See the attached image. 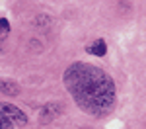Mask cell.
I'll use <instances>...</instances> for the list:
<instances>
[{
	"instance_id": "6da1fadb",
	"label": "cell",
	"mask_w": 146,
	"mask_h": 129,
	"mask_svg": "<svg viewBox=\"0 0 146 129\" xmlns=\"http://www.w3.org/2000/svg\"><path fill=\"white\" fill-rule=\"evenodd\" d=\"M62 82L84 114L92 117H105L113 112L117 88L113 78L103 69L90 63H74L64 70Z\"/></svg>"
},
{
	"instance_id": "7a4b0ae2",
	"label": "cell",
	"mask_w": 146,
	"mask_h": 129,
	"mask_svg": "<svg viewBox=\"0 0 146 129\" xmlns=\"http://www.w3.org/2000/svg\"><path fill=\"white\" fill-rule=\"evenodd\" d=\"M0 114H4L16 127L27 125V116L23 114L20 108H16L14 104H10V102H0Z\"/></svg>"
},
{
	"instance_id": "3957f363",
	"label": "cell",
	"mask_w": 146,
	"mask_h": 129,
	"mask_svg": "<svg viewBox=\"0 0 146 129\" xmlns=\"http://www.w3.org/2000/svg\"><path fill=\"white\" fill-rule=\"evenodd\" d=\"M62 114V104L60 102H47L41 110H39V123L41 125H47V123H51L53 119Z\"/></svg>"
},
{
	"instance_id": "277c9868",
	"label": "cell",
	"mask_w": 146,
	"mask_h": 129,
	"mask_svg": "<svg viewBox=\"0 0 146 129\" xmlns=\"http://www.w3.org/2000/svg\"><path fill=\"white\" fill-rule=\"evenodd\" d=\"M0 92L6 94V96H18V94H20V84L16 80L0 78Z\"/></svg>"
},
{
	"instance_id": "5b68a950",
	"label": "cell",
	"mask_w": 146,
	"mask_h": 129,
	"mask_svg": "<svg viewBox=\"0 0 146 129\" xmlns=\"http://www.w3.org/2000/svg\"><path fill=\"white\" fill-rule=\"evenodd\" d=\"M90 55H96V57H105V53H107V43L103 41V39H96L92 45H88L86 49Z\"/></svg>"
},
{
	"instance_id": "8992f818",
	"label": "cell",
	"mask_w": 146,
	"mask_h": 129,
	"mask_svg": "<svg viewBox=\"0 0 146 129\" xmlns=\"http://www.w3.org/2000/svg\"><path fill=\"white\" fill-rule=\"evenodd\" d=\"M0 129H16V125H14L4 114H0Z\"/></svg>"
},
{
	"instance_id": "52a82bcc",
	"label": "cell",
	"mask_w": 146,
	"mask_h": 129,
	"mask_svg": "<svg viewBox=\"0 0 146 129\" xmlns=\"http://www.w3.org/2000/svg\"><path fill=\"white\" fill-rule=\"evenodd\" d=\"M10 33V23L6 18H0V35H8Z\"/></svg>"
}]
</instances>
